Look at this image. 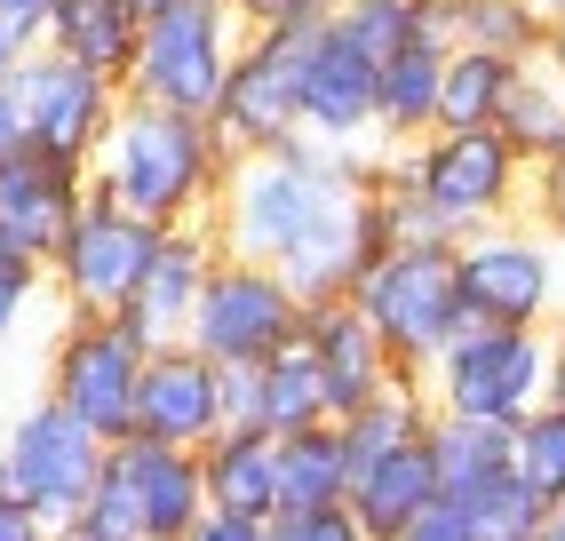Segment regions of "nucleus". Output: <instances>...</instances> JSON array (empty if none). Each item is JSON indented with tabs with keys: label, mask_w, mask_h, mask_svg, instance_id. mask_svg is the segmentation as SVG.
Listing matches in <instances>:
<instances>
[{
	"label": "nucleus",
	"mask_w": 565,
	"mask_h": 541,
	"mask_svg": "<svg viewBox=\"0 0 565 541\" xmlns=\"http://www.w3.org/2000/svg\"><path fill=\"white\" fill-rule=\"evenodd\" d=\"M49 287V270L32 263V255H17L9 240H0V342H9L17 327H24V311H32V295Z\"/></svg>",
	"instance_id": "35"
},
{
	"label": "nucleus",
	"mask_w": 565,
	"mask_h": 541,
	"mask_svg": "<svg viewBox=\"0 0 565 541\" xmlns=\"http://www.w3.org/2000/svg\"><path fill=\"white\" fill-rule=\"evenodd\" d=\"M223 431H263V399H255V367H223Z\"/></svg>",
	"instance_id": "39"
},
{
	"label": "nucleus",
	"mask_w": 565,
	"mask_h": 541,
	"mask_svg": "<svg viewBox=\"0 0 565 541\" xmlns=\"http://www.w3.org/2000/svg\"><path fill=\"white\" fill-rule=\"evenodd\" d=\"M223 431V367L192 342H160L143 351V382H136V438L160 446H207Z\"/></svg>",
	"instance_id": "16"
},
{
	"label": "nucleus",
	"mask_w": 565,
	"mask_h": 541,
	"mask_svg": "<svg viewBox=\"0 0 565 541\" xmlns=\"http://www.w3.org/2000/svg\"><path fill=\"white\" fill-rule=\"evenodd\" d=\"M510 470H518V486L534 494L542 510L565 501V406L557 399H542L534 414L510 422Z\"/></svg>",
	"instance_id": "30"
},
{
	"label": "nucleus",
	"mask_w": 565,
	"mask_h": 541,
	"mask_svg": "<svg viewBox=\"0 0 565 541\" xmlns=\"http://www.w3.org/2000/svg\"><path fill=\"white\" fill-rule=\"evenodd\" d=\"M136 32H143L136 0H56V9H49V32H41V41H49L56 56H72V64L104 72V81H128Z\"/></svg>",
	"instance_id": "22"
},
{
	"label": "nucleus",
	"mask_w": 565,
	"mask_h": 541,
	"mask_svg": "<svg viewBox=\"0 0 565 541\" xmlns=\"http://www.w3.org/2000/svg\"><path fill=\"white\" fill-rule=\"evenodd\" d=\"M550 399H557V406H565V327H557V335H550Z\"/></svg>",
	"instance_id": "44"
},
{
	"label": "nucleus",
	"mask_w": 565,
	"mask_h": 541,
	"mask_svg": "<svg viewBox=\"0 0 565 541\" xmlns=\"http://www.w3.org/2000/svg\"><path fill=\"white\" fill-rule=\"evenodd\" d=\"M215 231L207 223H168L160 240H152V255H143V270H136V287H128V303L111 319H120L143 351H160V342H183V327H192V303H200V287H207V270H215Z\"/></svg>",
	"instance_id": "14"
},
{
	"label": "nucleus",
	"mask_w": 565,
	"mask_h": 541,
	"mask_svg": "<svg viewBox=\"0 0 565 541\" xmlns=\"http://www.w3.org/2000/svg\"><path fill=\"white\" fill-rule=\"evenodd\" d=\"M49 533H56V526L32 510V501H17L9 486H0V541H49Z\"/></svg>",
	"instance_id": "40"
},
{
	"label": "nucleus",
	"mask_w": 565,
	"mask_h": 541,
	"mask_svg": "<svg viewBox=\"0 0 565 541\" xmlns=\"http://www.w3.org/2000/svg\"><path fill=\"white\" fill-rule=\"evenodd\" d=\"M104 462L128 478L136 510H143V533L152 541H183L200 518H207V478H200V446H160V438H120L104 446Z\"/></svg>",
	"instance_id": "19"
},
{
	"label": "nucleus",
	"mask_w": 565,
	"mask_h": 541,
	"mask_svg": "<svg viewBox=\"0 0 565 541\" xmlns=\"http://www.w3.org/2000/svg\"><path fill=\"white\" fill-rule=\"evenodd\" d=\"M200 478H207V510L271 518V510H279V454H271V431H215V438L200 446Z\"/></svg>",
	"instance_id": "23"
},
{
	"label": "nucleus",
	"mask_w": 565,
	"mask_h": 541,
	"mask_svg": "<svg viewBox=\"0 0 565 541\" xmlns=\"http://www.w3.org/2000/svg\"><path fill=\"white\" fill-rule=\"evenodd\" d=\"M271 454H279V510H311V501L351 494V454H343V422L334 414L271 438Z\"/></svg>",
	"instance_id": "25"
},
{
	"label": "nucleus",
	"mask_w": 565,
	"mask_h": 541,
	"mask_svg": "<svg viewBox=\"0 0 565 541\" xmlns=\"http://www.w3.org/2000/svg\"><path fill=\"white\" fill-rule=\"evenodd\" d=\"M49 541H64V533H49Z\"/></svg>",
	"instance_id": "48"
},
{
	"label": "nucleus",
	"mask_w": 565,
	"mask_h": 541,
	"mask_svg": "<svg viewBox=\"0 0 565 541\" xmlns=\"http://www.w3.org/2000/svg\"><path fill=\"white\" fill-rule=\"evenodd\" d=\"M152 9H168V0H136V17H152Z\"/></svg>",
	"instance_id": "46"
},
{
	"label": "nucleus",
	"mask_w": 565,
	"mask_h": 541,
	"mask_svg": "<svg viewBox=\"0 0 565 541\" xmlns=\"http://www.w3.org/2000/svg\"><path fill=\"white\" fill-rule=\"evenodd\" d=\"M183 541H263V518H247V510H207Z\"/></svg>",
	"instance_id": "41"
},
{
	"label": "nucleus",
	"mask_w": 565,
	"mask_h": 541,
	"mask_svg": "<svg viewBox=\"0 0 565 541\" xmlns=\"http://www.w3.org/2000/svg\"><path fill=\"white\" fill-rule=\"evenodd\" d=\"M391 541H470V526H462V510H455V501L438 494V501H423V510H414V518H406Z\"/></svg>",
	"instance_id": "38"
},
{
	"label": "nucleus",
	"mask_w": 565,
	"mask_h": 541,
	"mask_svg": "<svg viewBox=\"0 0 565 541\" xmlns=\"http://www.w3.org/2000/svg\"><path fill=\"white\" fill-rule=\"evenodd\" d=\"M295 335H303V295H295L271 263L215 255L207 287H200V303H192L183 342L207 351L215 367H255V359H271L279 342H295Z\"/></svg>",
	"instance_id": "8"
},
{
	"label": "nucleus",
	"mask_w": 565,
	"mask_h": 541,
	"mask_svg": "<svg viewBox=\"0 0 565 541\" xmlns=\"http://www.w3.org/2000/svg\"><path fill=\"white\" fill-rule=\"evenodd\" d=\"M374 144H319V136H287L263 151H232V168L215 183L207 231L223 255L271 263L279 279L327 303L351 295L359 270L383 255V231H374Z\"/></svg>",
	"instance_id": "1"
},
{
	"label": "nucleus",
	"mask_w": 565,
	"mask_h": 541,
	"mask_svg": "<svg viewBox=\"0 0 565 541\" xmlns=\"http://www.w3.org/2000/svg\"><path fill=\"white\" fill-rule=\"evenodd\" d=\"M24 144V120H17V96H9V81H0V160Z\"/></svg>",
	"instance_id": "43"
},
{
	"label": "nucleus",
	"mask_w": 565,
	"mask_h": 541,
	"mask_svg": "<svg viewBox=\"0 0 565 541\" xmlns=\"http://www.w3.org/2000/svg\"><path fill=\"white\" fill-rule=\"evenodd\" d=\"M56 533H64V541H152V533H143V510H136V494H128V478L111 470V462L96 470V486L81 494V510H72Z\"/></svg>",
	"instance_id": "32"
},
{
	"label": "nucleus",
	"mask_w": 565,
	"mask_h": 541,
	"mask_svg": "<svg viewBox=\"0 0 565 541\" xmlns=\"http://www.w3.org/2000/svg\"><path fill=\"white\" fill-rule=\"evenodd\" d=\"M550 72H557V88H565V0H550L542 9V49H534Z\"/></svg>",
	"instance_id": "42"
},
{
	"label": "nucleus",
	"mask_w": 565,
	"mask_h": 541,
	"mask_svg": "<svg viewBox=\"0 0 565 541\" xmlns=\"http://www.w3.org/2000/svg\"><path fill=\"white\" fill-rule=\"evenodd\" d=\"M223 9L239 17V32H255V24H327L343 0H223Z\"/></svg>",
	"instance_id": "37"
},
{
	"label": "nucleus",
	"mask_w": 565,
	"mask_h": 541,
	"mask_svg": "<svg viewBox=\"0 0 565 541\" xmlns=\"http://www.w3.org/2000/svg\"><path fill=\"white\" fill-rule=\"evenodd\" d=\"M525 208H534V231H542V240L565 247V151L525 176Z\"/></svg>",
	"instance_id": "36"
},
{
	"label": "nucleus",
	"mask_w": 565,
	"mask_h": 541,
	"mask_svg": "<svg viewBox=\"0 0 565 541\" xmlns=\"http://www.w3.org/2000/svg\"><path fill=\"white\" fill-rule=\"evenodd\" d=\"M351 518L366 526V541H391L423 501H438V470H430V446L423 438H406V446H391V454H374V462H359L351 470Z\"/></svg>",
	"instance_id": "21"
},
{
	"label": "nucleus",
	"mask_w": 565,
	"mask_h": 541,
	"mask_svg": "<svg viewBox=\"0 0 565 541\" xmlns=\"http://www.w3.org/2000/svg\"><path fill=\"white\" fill-rule=\"evenodd\" d=\"M334 24H343L351 41L383 64V56H398V49L414 41V32H430V9H423V0H343Z\"/></svg>",
	"instance_id": "33"
},
{
	"label": "nucleus",
	"mask_w": 565,
	"mask_h": 541,
	"mask_svg": "<svg viewBox=\"0 0 565 541\" xmlns=\"http://www.w3.org/2000/svg\"><path fill=\"white\" fill-rule=\"evenodd\" d=\"M462 526H470V541H534V526L550 518L534 494L518 486V470H502V478H486V486H470L462 501Z\"/></svg>",
	"instance_id": "31"
},
{
	"label": "nucleus",
	"mask_w": 565,
	"mask_h": 541,
	"mask_svg": "<svg viewBox=\"0 0 565 541\" xmlns=\"http://www.w3.org/2000/svg\"><path fill=\"white\" fill-rule=\"evenodd\" d=\"M494 128H502V144L518 151L525 168H542V160L565 151V88H557V72L542 56H518L510 88L494 104Z\"/></svg>",
	"instance_id": "24"
},
{
	"label": "nucleus",
	"mask_w": 565,
	"mask_h": 541,
	"mask_svg": "<svg viewBox=\"0 0 565 541\" xmlns=\"http://www.w3.org/2000/svg\"><path fill=\"white\" fill-rule=\"evenodd\" d=\"M303 32L311 24H255L239 32L232 72H223V96H215V136L232 151H263V144H287L303 136V104H295V81H303Z\"/></svg>",
	"instance_id": "10"
},
{
	"label": "nucleus",
	"mask_w": 565,
	"mask_h": 541,
	"mask_svg": "<svg viewBox=\"0 0 565 541\" xmlns=\"http://www.w3.org/2000/svg\"><path fill=\"white\" fill-rule=\"evenodd\" d=\"M152 240H160V231L143 215H128L120 200L88 191L81 215L64 223V240L49 247L41 270H49V287L64 295V311H120L128 287H136V270H143V255H152Z\"/></svg>",
	"instance_id": "13"
},
{
	"label": "nucleus",
	"mask_w": 565,
	"mask_h": 541,
	"mask_svg": "<svg viewBox=\"0 0 565 541\" xmlns=\"http://www.w3.org/2000/svg\"><path fill=\"white\" fill-rule=\"evenodd\" d=\"M255 399H263V431L271 438L303 431V422H327V382H319V359L303 335L279 342L271 359H255Z\"/></svg>",
	"instance_id": "28"
},
{
	"label": "nucleus",
	"mask_w": 565,
	"mask_h": 541,
	"mask_svg": "<svg viewBox=\"0 0 565 541\" xmlns=\"http://www.w3.org/2000/svg\"><path fill=\"white\" fill-rule=\"evenodd\" d=\"M430 414H470V422H510L550 399V327H462L446 351L423 367Z\"/></svg>",
	"instance_id": "5"
},
{
	"label": "nucleus",
	"mask_w": 565,
	"mask_h": 541,
	"mask_svg": "<svg viewBox=\"0 0 565 541\" xmlns=\"http://www.w3.org/2000/svg\"><path fill=\"white\" fill-rule=\"evenodd\" d=\"M223 168H232V144L215 136L207 112H168V104L120 96L104 144L88 151V191L120 200L152 231H168V223H207Z\"/></svg>",
	"instance_id": "2"
},
{
	"label": "nucleus",
	"mask_w": 565,
	"mask_h": 541,
	"mask_svg": "<svg viewBox=\"0 0 565 541\" xmlns=\"http://www.w3.org/2000/svg\"><path fill=\"white\" fill-rule=\"evenodd\" d=\"M534 541H565V533H557V526H550V518H542V526H534Z\"/></svg>",
	"instance_id": "45"
},
{
	"label": "nucleus",
	"mask_w": 565,
	"mask_h": 541,
	"mask_svg": "<svg viewBox=\"0 0 565 541\" xmlns=\"http://www.w3.org/2000/svg\"><path fill=\"white\" fill-rule=\"evenodd\" d=\"M263 541H366V526L351 518V501H311V510H271Z\"/></svg>",
	"instance_id": "34"
},
{
	"label": "nucleus",
	"mask_w": 565,
	"mask_h": 541,
	"mask_svg": "<svg viewBox=\"0 0 565 541\" xmlns=\"http://www.w3.org/2000/svg\"><path fill=\"white\" fill-rule=\"evenodd\" d=\"M423 446H430V470H438V494H446V501H462L470 486H486V478H502V470H510V431H502V422L430 414Z\"/></svg>",
	"instance_id": "26"
},
{
	"label": "nucleus",
	"mask_w": 565,
	"mask_h": 541,
	"mask_svg": "<svg viewBox=\"0 0 565 541\" xmlns=\"http://www.w3.org/2000/svg\"><path fill=\"white\" fill-rule=\"evenodd\" d=\"M9 96H17L24 144L56 151V160H81V168H88V151L104 144L111 112H120V81H104V72H88V64L56 56L49 41L17 56V72H9Z\"/></svg>",
	"instance_id": "12"
},
{
	"label": "nucleus",
	"mask_w": 565,
	"mask_h": 541,
	"mask_svg": "<svg viewBox=\"0 0 565 541\" xmlns=\"http://www.w3.org/2000/svg\"><path fill=\"white\" fill-rule=\"evenodd\" d=\"M96 470H104V438L81 414H64L49 391L9 422V438H0V486H9L17 501H32L49 526H64L72 510H81V494L96 486Z\"/></svg>",
	"instance_id": "11"
},
{
	"label": "nucleus",
	"mask_w": 565,
	"mask_h": 541,
	"mask_svg": "<svg viewBox=\"0 0 565 541\" xmlns=\"http://www.w3.org/2000/svg\"><path fill=\"white\" fill-rule=\"evenodd\" d=\"M430 24L446 32V49H494V56H534L542 49L534 0H430Z\"/></svg>",
	"instance_id": "27"
},
{
	"label": "nucleus",
	"mask_w": 565,
	"mask_h": 541,
	"mask_svg": "<svg viewBox=\"0 0 565 541\" xmlns=\"http://www.w3.org/2000/svg\"><path fill=\"white\" fill-rule=\"evenodd\" d=\"M232 49H239V17L223 9V0H168V9H152L143 32H136L120 96L168 104V112H215Z\"/></svg>",
	"instance_id": "6"
},
{
	"label": "nucleus",
	"mask_w": 565,
	"mask_h": 541,
	"mask_svg": "<svg viewBox=\"0 0 565 541\" xmlns=\"http://www.w3.org/2000/svg\"><path fill=\"white\" fill-rule=\"evenodd\" d=\"M455 287L478 327H550L557 311V247L534 223H478L455 240Z\"/></svg>",
	"instance_id": "7"
},
{
	"label": "nucleus",
	"mask_w": 565,
	"mask_h": 541,
	"mask_svg": "<svg viewBox=\"0 0 565 541\" xmlns=\"http://www.w3.org/2000/svg\"><path fill=\"white\" fill-rule=\"evenodd\" d=\"M518 56H494V49H446V72H438V128H494V104L510 88Z\"/></svg>",
	"instance_id": "29"
},
{
	"label": "nucleus",
	"mask_w": 565,
	"mask_h": 541,
	"mask_svg": "<svg viewBox=\"0 0 565 541\" xmlns=\"http://www.w3.org/2000/svg\"><path fill=\"white\" fill-rule=\"evenodd\" d=\"M295 104H303V136H319V144H374V56L334 17L303 32Z\"/></svg>",
	"instance_id": "15"
},
{
	"label": "nucleus",
	"mask_w": 565,
	"mask_h": 541,
	"mask_svg": "<svg viewBox=\"0 0 565 541\" xmlns=\"http://www.w3.org/2000/svg\"><path fill=\"white\" fill-rule=\"evenodd\" d=\"M534 9H550V0H534Z\"/></svg>",
	"instance_id": "47"
},
{
	"label": "nucleus",
	"mask_w": 565,
	"mask_h": 541,
	"mask_svg": "<svg viewBox=\"0 0 565 541\" xmlns=\"http://www.w3.org/2000/svg\"><path fill=\"white\" fill-rule=\"evenodd\" d=\"M303 342H311V359H319L327 414H334V422H343L351 406H366V399L398 374V367H391V351H383V335H374V319L359 311L351 295L303 303Z\"/></svg>",
	"instance_id": "18"
},
{
	"label": "nucleus",
	"mask_w": 565,
	"mask_h": 541,
	"mask_svg": "<svg viewBox=\"0 0 565 541\" xmlns=\"http://www.w3.org/2000/svg\"><path fill=\"white\" fill-rule=\"evenodd\" d=\"M88 200V168L81 160H56L41 144H17L9 160H0V240L17 255L49 263V247L64 240V223L81 215Z\"/></svg>",
	"instance_id": "17"
},
{
	"label": "nucleus",
	"mask_w": 565,
	"mask_h": 541,
	"mask_svg": "<svg viewBox=\"0 0 565 541\" xmlns=\"http://www.w3.org/2000/svg\"><path fill=\"white\" fill-rule=\"evenodd\" d=\"M136 382H143V342L111 311H64L56 351H49V399L81 414L104 446L136 431Z\"/></svg>",
	"instance_id": "9"
},
{
	"label": "nucleus",
	"mask_w": 565,
	"mask_h": 541,
	"mask_svg": "<svg viewBox=\"0 0 565 541\" xmlns=\"http://www.w3.org/2000/svg\"><path fill=\"white\" fill-rule=\"evenodd\" d=\"M374 176H406L414 191H423V208L462 240V231H478V223L518 215L534 168L502 144V128H430L414 144H383L374 151Z\"/></svg>",
	"instance_id": "3"
},
{
	"label": "nucleus",
	"mask_w": 565,
	"mask_h": 541,
	"mask_svg": "<svg viewBox=\"0 0 565 541\" xmlns=\"http://www.w3.org/2000/svg\"><path fill=\"white\" fill-rule=\"evenodd\" d=\"M351 303L374 319V335H383V351L398 374L423 382V367L470 327L462 311V287H455V240H423V247H383L366 270Z\"/></svg>",
	"instance_id": "4"
},
{
	"label": "nucleus",
	"mask_w": 565,
	"mask_h": 541,
	"mask_svg": "<svg viewBox=\"0 0 565 541\" xmlns=\"http://www.w3.org/2000/svg\"><path fill=\"white\" fill-rule=\"evenodd\" d=\"M430 9V0H423ZM438 72H446V32H414L398 56L374 64V136L383 144H414L438 128Z\"/></svg>",
	"instance_id": "20"
}]
</instances>
